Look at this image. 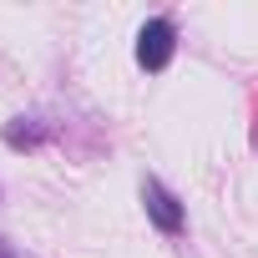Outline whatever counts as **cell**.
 Masks as SVG:
<instances>
[{
	"label": "cell",
	"mask_w": 258,
	"mask_h": 258,
	"mask_svg": "<svg viewBox=\"0 0 258 258\" xmlns=\"http://www.w3.org/2000/svg\"><path fill=\"white\" fill-rule=\"evenodd\" d=\"M142 203H147V218H152L162 233H182L187 213H182V203H177L162 182H147V187H142Z\"/></svg>",
	"instance_id": "obj_2"
},
{
	"label": "cell",
	"mask_w": 258,
	"mask_h": 258,
	"mask_svg": "<svg viewBox=\"0 0 258 258\" xmlns=\"http://www.w3.org/2000/svg\"><path fill=\"white\" fill-rule=\"evenodd\" d=\"M0 258H16V253H11V248H0Z\"/></svg>",
	"instance_id": "obj_3"
},
{
	"label": "cell",
	"mask_w": 258,
	"mask_h": 258,
	"mask_svg": "<svg viewBox=\"0 0 258 258\" xmlns=\"http://www.w3.org/2000/svg\"><path fill=\"white\" fill-rule=\"evenodd\" d=\"M172 51H177V26L172 21H147L142 31H137V66L142 71H162L167 61H172Z\"/></svg>",
	"instance_id": "obj_1"
}]
</instances>
